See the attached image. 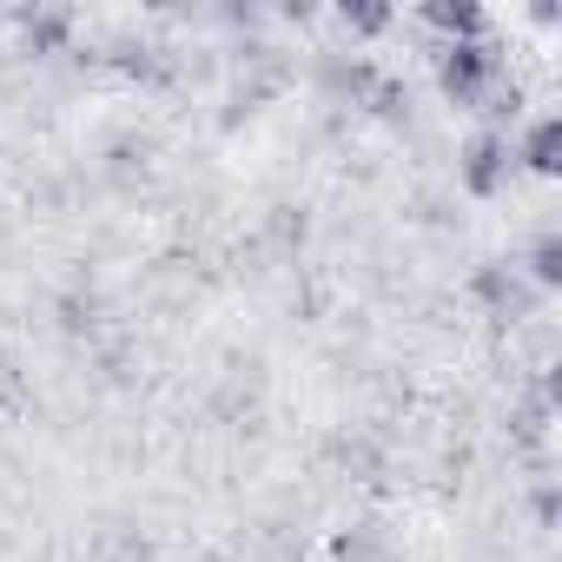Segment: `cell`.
<instances>
[{
  "label": "cell",
  "mask_w": 562,
  "mask_h": 562,
  "mask_svg": "<svg viewBox=\"0 0 562 562\" xmlns=\"http://www.w3.org/2000/svg\"><path fill=\"white\" fill-rule=\"evenodd\" d=\"M496 80V47L490 41H450L443 47V93L450 100H476Z\"/></svg>",
  "instance_id": "cell-1"
},
{
  "label": "cell",
  "mask_w": 562,
  "mask_h": 562,
  "mask_svg": "<svg viewBox=\"0 0 562 562\" xmlns=\"http://www.w3.org/2000/svg\"><path fill=\"white\" fill-rule=\"evenodd\" d=\"M509 159H516V153H509V139H496V133L470 139V146H463V186H470L476 199H490V192L509 179Z\"/></svg>",
  "instance_id": "cell-2"
},
{
  "label": "cell",
  "mask_w": 562,
  "mask_h": 562,
  "mask_svg": "<svg viewBox=\"0 0 562 562\" xmlns=\"http://www.w3.org/2000/svg\"><path fill=\"white\" fill-rule=\"evenodd\" d=\"M424 21H430L437 34H463V41L483 34V14H476V8H424Z\"/></svg>",
  "instance_id": "cell-3"
},
{
  "label": "cell",
  "mask_w": 562,
  "mask_h": 562,
  "mask_svg": "<svg viewBox=\"0 0 562 562\" xmlns=\"http://www.w3.org/2000/svg\"><path fill=\"white\" fill-rule=\"evenodd\" d=\"M522 159H529L536 172L555 166V120H529V133H522Z\"/></svg>",
  "instance_id": "cell-4"
},
{
  "label": "cell",
  "mask_w": 562,
  "mask_h": 562,
  "mask_svg": "<svg viewBox=\"0 0 562 562\" xmlns=\"http://www.w3.org/2000/svg\"><path fill=\"white\" fill-rule=\"evenodd\" d=\"M345 27H358V34H384L391 14H384V8H345Z\"/></svg>",
  "instance_id": "cell-5"
}]
</instances>
